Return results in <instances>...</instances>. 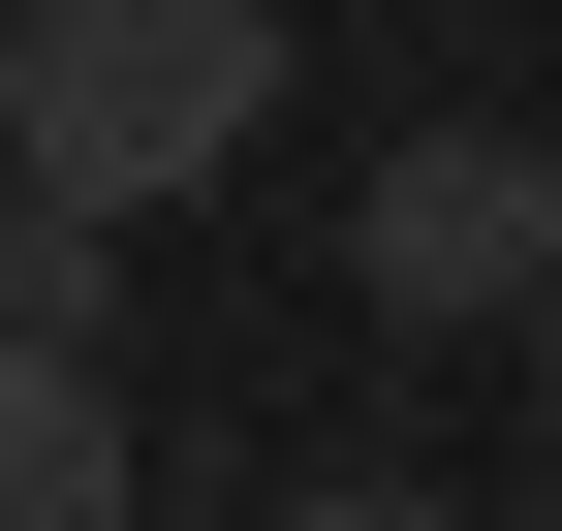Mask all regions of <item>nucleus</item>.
I'll use <instances>...</instances> for the list:
<instances>
[{
    "label": "nucleus",
    "instance_id": "nucleus-5",
    "mask_svg": "<svg viewBox=\"0 0 562 531\" xmlns=\"http://www.w3.org/2000/svg\"><path fill=\"white\" fill-rule=\"evenodd\" d=\"M531 438H562V313H531Z\"/></svg>",
    "mask_w": 562,
    "mask_h": 531
},
{
    "label": "nucleus",
    "instance_id": "nucleus-3",
    "mask_svg": "<svg viewBox=\"0 0 562 531\" xmlns=\"http://www.w3.org/2000/svg\"><path fill=\"white\" fill-rule=\"evenodd\" d=\"M0 531H125V375L63 313H0Z\"/></svg>",
    "mask_w": 562,
    "mask_h": 531
},
{
    "label": "nucleus",
    "instance_id": "nucleus-6",
    "mask_svg": "<svg viewBox=\"0 0 562 531\" xmlns=\"http://www.w3.org/2000/svg\"><path fill=\"white\" fill-rule=\"evenodd\" d=\"M0 250H32V157H0Z\"/></svg>",
    "mask_w": 562,
    "mask_h": 531
},
{
    "label": "nucleus",
    "instance_id": "nucleus-1",
    "mask_svg": "<svg viewBox=\"0 0 562 531\" xmlns=\"http://www.w3.org/2000/svg\"><path fill=\"white\" fill-rule=\"evenodd\" d=\"M250 125H281V0H32L0 32V157L63 219H188Z\"/></svg>",
    "mask_w": 562,
    "mask_h": 531
},
{
    "label": "nucleus",
    "instance_id": "nucleus-4",
    "mask_svg": "<svg viewBox=\"0 0 562 531\" xmlns=\"http://www.w3.org/2000/svg\"><path fill=\"white\" fill-rule=\"evenodd\" d=\"M281 531H469V500H281Z\"/></svg>",
    "mask_w": 562,
    "mask_h": 531
},
{
    "label": "nucleus",
    "instance_id": "nucleus-2",
    "mask_svg": "<svg viewBox=\"0 0 562 531\" xmlns=\"http://www.w3.org/2000/svg\"><path fill=\"white\" fill-rule=\"evenodd\" d=\"M344 282H375L406 344H531L562 313V157L531 125H406V157L344 188Z\"/></svg>",
    "mask_w": 562,
    "mask_h": 531
}]
</instances>
